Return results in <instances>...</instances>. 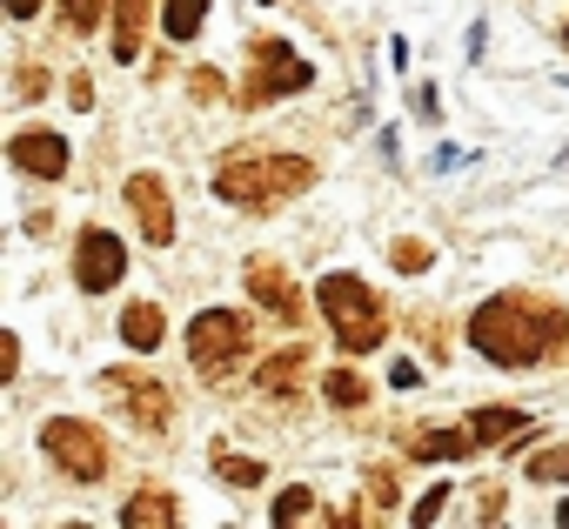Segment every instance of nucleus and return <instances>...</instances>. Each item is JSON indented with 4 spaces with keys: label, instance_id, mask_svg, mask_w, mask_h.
<instances>
[{
    "label": "nucleus",
    "instance_id": "obj_1",
    "mask_svg": "<svg viewBox=\"0 0 569 529\" xmlns=\"http://www.w3.org/2000/svg\"><path fill=\"white\" fill-rule=\"evenodd\" d=\"M469 336H476V349H482L489 362L529 369V362H542V356L569 336V322H562L549 302H536V296H496V302L476 309Z\"/></svg>",
    "mask_w": 569,
    "mask_h": 529
},
{
    "label": "nucleus",
    "instance_id": "obj_2",
    "mask_svg": "<svg viewBox=\"0 0 569 529\" xmlns=\"http://www.w3.org/2000/svg\"><path fill=\"white\" fill-rule=\"evenodd\" d=\"M309 161L302 154H241V161H228L221 174H214V194H228V201H241V208H268V201H289V194H302L309 188Z\"/></svg>",
    "mask_w": 569,
    "mask_h": 529
},
{
    "label": "nucleus",
    "instance_id": "obj_3",
    "mask_svg": "<svg viewBox=\"0 0 569 529\" xmlns=\"http://www.w3.org/2000/svg\"><path fill=\"white\" fill-rule=\"evenodd\" d=\"M322 322L336 329V342L349 356H369L382 342V302L356 276H322Z\"/></svg>",
    "mask_w": 569,
    "mask_h": 529
},
{
    "label": "nucleus",
    "instance_id": "obj_4",
    "mask_svg": "<svg viewBox=\"0 0 569 529\" xmlns=\"http://www.w3.org/2000/svg\"><path fill=\"white\" fill-rule=\"evenodd\" d=\"M241 349H248V322H241L234 309L194 316V329H188V362H194V376H228V369L241 362Z\"/></svg>",
    "mask_w": 569,
    "mask_h": 529
},
{
    "label": "nucleus",
    "instance_id": "obj_5",
    "mask_svg": "<svg viewBox=\"0 0 569 529\" xmlns=\"http://www.w3.org/2000/svg\"><path fill=\"white\" fill-rule=\"evenodd\" d=\"M41 449H48V462H54L61 476H74V482H101V476H108V442H101V429H88V422H74V416L48 422V429H41Z\"/></svg>",
    "mask_w": 569,
    "mask_h": 529
},
{
    "label": "nucleus",
    "instance_id": "obj_6",
    "mask_svg": "<svg viewBox=\"0 0 569 529\" xmlns=\"http://www.w3.org/2000/svg\"><path fill=\"white\" fill-rule=\"evenodd\" d=\"M121 276H128V248H121V234H108V228H81L74 282H81L88 296H101V289H114Z\"/></svg>",
    "mask_w": 569,
    "mask_h": 529
},
{
    "label": "nucleus",
    "instance_id": "obj_7",
    "mask_svg": "<svg viewBox=\"0 0 569 529\" xmlns=\"http://www.w3.org/2000/svg\"><path fill=\"white\" fill-rule=\"evenodd\" d=\"M254 68H261V74H254V88H248L254 101L296 94V88H309V74H316V68H309V61H302L289 41H261V48H254Z\"/></svg>",
    "mask_w": 569,
    "mask_h": 529
},
{
    "label": "nucleus",
    "instance_id": "obj_8",
    "mask_svg": "<svg viewBox=\"0 0 569 529\" xmlns=\"http://www.w3.org/2000/svg\"><path fill=\"white\" fill-rule=\"evenodd\" d=\"M8 161H14L21 174H34V181H61V174H68V141H61L54 128H21V134L8 141Z\"/></svg>",
    "mask_w": 569,
    "mask_h": 529
},
{
    "label": "nucleus",
    "instance_id": "obj_9",
    "mask_svg": "<svg viewBox=\"0 0 569 529\" xmlns=\"http://www.w3.org/2000/svg\"><path fill=\"white\" fill-rule=\"evenodd\" d=\"M128 208H134L141 234H148L154 248H161V241H174V201H168L161 174H134V181H128Z\"/></svg>",
    "mask_w": 569,
    "mask_h": 529
},
{
    "label": "nucleus",
    "instance_id": "obj_10",
    "mask_svg": "<svg viewBox=\"0 0 569 529\" xmlns=\"http://www.w3.org/2000/svg\"><path fill=\"white\" fill-rule=\"evenodd\" d=\"M108 389L121 396V409H128L141 429H161V422H168V409H174V402H168V389H161L154 376H134V369H114V376H108Z\"/></svg>",
    "mask_w": 569,
    "mask_h": 529
},
{
    "label": "nucleus",
    "instance_id": "obj_11",
    "mask_svg": "<svg viewBox=\"0 0 569 529\" xmlns=\"http://www.w3.org/2000/svg\"><path fill=\"white\" fill-rule=\"evenodd\" d=\"M121 342H128L134 356H154V349L168 342V316H161V302H134V309L121 316Z\"/></svg>",
    "mask_w": 569,
    "mask_h": 529
},
{
    "label": "nucleus",
    "instance_id": "obj_12",
    "mask_svg": "<svg viewBox=\"0 0 569 529\" xmlns=\"http://www.w3.org/2000/svg\"><path fill=\"white\" fill-rule=\"evenodd\" d=\"M248 289H254V302L268 309V316H281V322H296V296H289V276H281L274 269V261H254V269H248Z\"/></svg>",
    "mask_w": 569,
    "mask_h": 529
},
{
    "label": "nucleus",
    "instance_id": "obj_13",
    "mask_svg": "<svg viewBox=\"0 0 569 529\" xmlns=\"http://www.w3.org/2000/svg\"><path fill=\"white\" fill-rule=\"evenodd\" d=\"M141 28H148V0H121V8H114V54L121 61L141 54Z\"/></svg>",
    "mask_w": 569,
    "mask_h": 529
},
{
    "label": "nucleus",
    "instance_id": "obj_14",
    "mask_svg": "<svg viewBox=\"0 0 569 529\" xmlns=\"http://www.w3.org/2000/svg\"><path fill=\"white\" fill-rule=\"evenodd\" d=\"M121 522H128V529H154V522H174V496H168V489H141V496L121 509Z\"/></svg>",
    "mask_w": 569,
    "mask_h": 529
},
{
    "label": "nucleus",
    "instance_id": "obj_15",
    "mask_svg": "<svg viewBox=\"0 0 569 529\" xmlns=\"http://www.w3.org/2000/svg\"><path fill=\"white\" fill-rule=\"evenodd\" d=\"M302 362H309L302 349H281L274 362H261V389H268V396H296V376H302Z\"/></svg>",
    "mask_w": 569,
    "mask_h": 529
},
{
    "label": "nucleus",
    "instance_id": "obj_16",
    "mask_svg": "<svg viewBox=\"0 0 569 529\" xmlns=\"http://www.w3.org/2000/svg\"><path fill=\"white\" fill-rule=\"evenodd\" d=\"M522 429H529V416H522V409H482V416L469 422V436H476V442H496V436H522Z\"/></svg>",
    "mask_w": 569,
    "mask_h": 529
},
{
    "label": "nucleus",
    "instance_id": "obj_17",
    "mask_svg": "<svg viewBox=\"0 0 569 529\" xmlns=\"http://www.w3.org/2000/svg\"><path fill=\"white\" fill-rule=\"evenodd\" d=\"M208 14V0H161V21H168V41H188Z\"/></svg>",
    "mask_w": 569,
    "mask_h": 529
},
{
    "label": "nucleus",
    "instance_id": "obj_18",
    "mask_svg": "<svg viewBox=\"0 0 569 529\" xmlns=\"http://www.w3.org/2000/svg\"><path fill=\"white\" fill-rule=\"evenodd\" d=\"M416 456H422V462H456V456H469V436H456V429H429Z\"/></svg>",
    "mask_w": 569,
    "mask_h": 529
},
{
    "label": "nucleus",
    "instance_id": "obj_19",
    "mask_svg": "<svg viewBox=\"0 0 569 529\" xmlns=\"http://www.w3.org/2000/svg\"><path fill=\"white\" fill-rule=\"evenodd\" d=\"M529 476H536V482H569V449H542V456H529Z\"/></svg>",
    "mask_w": 569,
    "mask_h": 529
},
{
    "label": "nucleus",
    "instance_id": "obj_20",
    "mask_svg": "<svg viewBox=\"0 0 569 529\" xmlns=\"http://www.w3.org/2000/svg\"><path fill=\"white\" fill-rule=\"evenodd\" d=\"M214 469H221V482H234V489H254V482H261V462H248V456H221Z\"/></svg>",
    "mask_w": 569,
    "mask_h": 529
},
{
    "label": "nucleus",
    "instance_id": "obj_21",
    "mask_svg": "<svg viewBox=\"0 0 569 529\" xmlns=\"http://www.w3.org/2000/svg\"><path fill=\"white\" fill-rule=\"evenodd\" d=\"M61 8H68V28H74V34H88V28L108 14V0H61Z\"/></svg>",
    "mask_w": 569,
    "mask_h": 529
},
{
    "label": "nucleus",
    "instance_id": "obj_22",
    "mask_svg": "<svg viewBox=\"0 0 569 529\" xmlns=\"http://www.w3.org/2000/svg\"><path fill=\"white\" fill-rule=\"evenodd\" d=\"M362 396H369V389H362L356 376H329V402H336V409H356Z\"/></svg>",
    "mask_w": 569,
    "mask_h": 529
},
{
    "label": "nucleus",
    "instance_id": "obj_23",
    "mask_svg": "<svg viewBox=\"0 0 569 529\" xmlns=\"http://www.w3.org/2000/svg\"><path fill=\"white\" fill-rule=\"evenodd\" d=\"M309 509H316V496L309 489H289V496H281V509H274V522H302Z\"/></svg>",
    "mask_w": 569,
    "mask_h": 529
},
{
    "label": "nucleus",
    "instance_id": "obj_24",
    "mask_svg": "<svg viewBox=\"0 0 569 529\" xmlns=\"http://www.w3.org/2000/svg\"><path fill=\"white\" fill-rule=\"evenodd\" d=\"M422 261H429V248H422V241H402V248H396V269H402V276H409V269H422Z\"/></svg>",
    "mask_w": 569,
    "mask_h": 529
},
{
    "label": "nucleus",
    "instance_id": "obj_25",
    "mask_svg": "<svg viewBox=\"0 0 569 529\" xmlns=\"http://www.w3.org/2000/svg\"><path fill=\"white\" fill-rule=\"evenodd\" d=\"M442 502H449V489H429V496L416 502V522H436V516H442Z\"/></svg>",
    "mask_w": 569,
    "mask_h": 529
},
{
    "label": "nucleus",
    "instance_id": "obj_26",
    "mask_svg": "<svg viewBox=\"0 0 569 529\" xmlns=\"http://www.w3.org/2000/svg\"><path fill=\"white\" fill-rule=\"evenodd\" d=\"M389 382L396 389H416V362H389Z\"/></svg>",
    "mask_w": 569,
    "mask_h": 529
},
{
    "label": "nucleus",
    "instance_id": "obj_27",
    "mask_svg": "<svg viewBox=\"0 0 569 529\" xmlns=\"http://www.w3.org/2000/svg\"><path fill=\"white\" fill-rule=\"evenodd\" d=\"M34 8H41V0H8V14H14V21H34Z\"/></svg>",
    "mask_w": 569,
    "mask_h": 529
},
{
    "label": "nucleus",
    "instance_id": "obj_28",
    "mask_svg": "<svg viewBox=\"0 0 569 529\" xmlns=\"http://www.w3.org/2000/svg\"><path fill=\"white\" fill-rule=\"evenodd\" d=\"M556 522H569V502H562V509H556Z\"/></svg>",
    "mask_w": 569,
    "mask_h": 529
},
{
    "label": "nucleus",
    "instance_id": "obj_29",
    "mask_svg": "<svg viewBox=\"0 0 569 529\" xmlns=\"http://www.w3.org/2000/svg\"><path fill=\"white\" fill-rule=\"evenodd\" d=\"M562 48H569V34H562Z\"/></svg>",
    "mask_w": 569,
    "mask_h": 529
}]
</instances>
